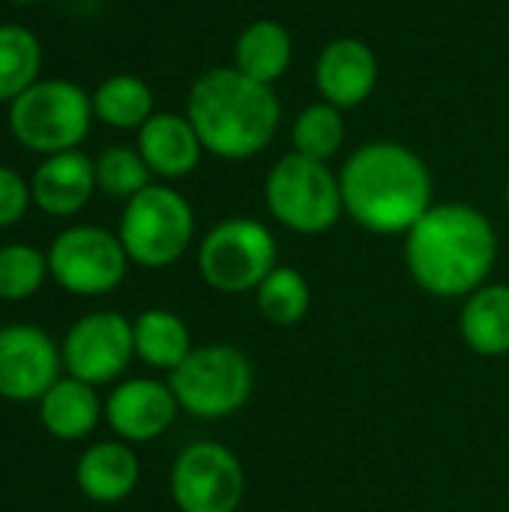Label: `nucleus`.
I'll list each match as a JSON object with an SVG mask.
<instances>
[{"label": "nucleus", "instance_id": "nucleus-2", "mask_svg": "<svg viewBox=\"0 0 509 512\" xmlns=\"http://www.w3.org/2000/svg\"><path fill=\"white\" fill-rule=\"evenodd\" d=\"M345 213L372 234H408L435 204L432 171L399 141H369L357 147L342 171Z\"/></svg>", "mask_w": 509, "mask_h": 512}, {"label": "nucleus", "instance_id": "nucleus-6", "mask_svg": "<svg viewBox=\"0 0 509 512\" xmlns=\"http://www.w3.org/2000/svg\"><path fill=\"white\" fill-rule=\"evenodd\" d=\"M117 237L132 264L147 270L171 267L195 237V210L171 186L150 183L126 201Z\"/></svg>", "mask_w": 509, "mask_h": 512}, {"label": "nucleus", "instance_id": "nucleus-4", "mask_svg": "<svg viewBox=\"0 0 509 512\" xmlns=\"http://www.w3.org/2000/svg\"><path fill=\"white\" fill-rule=\"evenodd\" d=\"M93 120L90 93L66 78H39L9 105L6 114L12 138L39 156L78 150Z\"/></svg>", "mask_w": 509, "mask_h": 512}, {"label": "nucleus", "instance_id": "nucleus-11", "mask_svg": "<svg viewBox=\"0 0 509 512\" xmlns=\"http://www.w3.org/2000/svg\"><path fill=\"white\" fill-rule=\"evenodd\" d=\"M63 366L84 384H108L126 372L135 357L132 321L120 312H90L78 318L63 339Z\"/></svg>", "mask_w": 509, "mask_h": 512}, {"label": "nucleus", "instance_id": "nucleus-28", "mask_svg": "<svg viewBox=\"0 0 509 512\" xmlns=\"http://www.w3.org/2000/svg\"><path fill=\"white\" fill-rule=\"evenodd\" d=\"M30 204V183L9 165H0V228L21 222Z\"/></svg>", "mask_w": 509, "mask_h": 512}, {"label": "nucleus", "instance_id": "nucleus-26", "mask_svg": "<svg viewBox=\"0 0 509 512\" xmlns=\"http://www.w3.org/2000/svg\"><path fill=\"white\" fill-rule=\"evenodd\" d=\"M93 165H96V189L111 198H123V201H129L141 189H147L150 177H153L147 162L141 159L138 147H123V144L102 150L93 159Z\"/></svg>", "mask_w": 509, "mask_h": 512}, {"label": "nucleus", "instance_id": "nucleus-21", "mask_svg": "<svg viewBox=\"0 0 509 512\" xmlns=\"http://www.w3.org/2000/svg\"><path fill=\"white\" fill-rule=\"evenodd\" d=\"M135 357L153 369L174 372L192 354V336L180 315L168 309H147L132 321Z\"/></svg>", "mask_w": 509, "mask_h": 512}, {"label": "nucleus", "instance_id": "nucleus-8", "mask_svg": "<svg viewBox=\"0 0 509 512\" xmlns=\"http://www.w3.org/2000/svg\"><path fill=\"white\" fill-rule=\"evenodd\" d=\"M276 255V237L264 222L234 216L207 231L198 246V270L213 291L246 294L279 267Z\"/></svg>", "mask_w": 509, "mask_h": 512}, {"label": "nucleus", "instance_id": "nucleus-15", "mask_svg": "<svg viewBox=\"0 0 509 512\" xmlns=\"http://www.w3.org/2000/svg\"><path fill=\"white\" fill-rule=\"evenodd\" d=\"M96 192V165L81 150L42 156L30 177V198L48 216H75Z\"/></svg>", "mask_w": 509, "mask_h": 512}, {"label": "nucleus", "instance_id": "nucleus-19", "mask_svg": "<svg viewBox=\"0 0 509 512\" xmlns=\"http://www.w3.org/2000/svg\"><path fill=\"white\" fill-rule=\"evenodd\" d=\"M102 417L99 396L93 384L78 378H60L42 399H39V420L48 435L60 441H81L87 438Z\"/></svg>", "mask_w": 509, "mask_h": 512}, {"label": "nucleus", "instance_id": "nucleus-23", "mask_svg": "<svg viewBox=\"0 0 509 512\" xmlns=\"http://www.w3.org/2000/svg\"><path fill=\"white\" fill-rule=\"evenodd\" d=\"M42 42L24 24H0V105H12L39 81Z\"/></svg>", "mask_w": 509, "mask_h": 512}, {"label": "nucleus", "instance_id": "nucleus-9", "mask_svg": "<svg viewBox=\"0 0 509 512\" xmlns=\"http://www.w3.org/2000/svg\"><path fill=\"white\" fill-rule=\"evenodd\" d=\"M129 267L117 234L99 225H75L54 237L48 249V276L69 294L99 297L114 291Z\"/></svg>", "mask_w": 509, "mask_h": 512}, {"label": "nucleus", "instance_id": "nucleus-20", "mask_svg": "<svg viewBox=\"0 0 509 512\" xmlns=\"http://www.w3.org/2000/svg\"><path fill=\"white\" fill-rule=\"evenodd\" d=\"M459 330L480 357L509 354V285H483L465 297Z\"/></svg>", "mask_w": 509, "mask_h": 512}, {"label": "nucleus", "instance_id": "nucleus-22", "mask_svg": "<svg viewBox=\"0 0 509 512\" xmlns=\"http://www.w3.org/2000/svg\"><path fill=\"white\" fill-rule=\"evenodd\" d=\"M90 102H93V117L111 129H135L138 132L156 114L150 84L129 72L105 78L90 93Z\"/></svg>", "mask_w": 509, "mask_h": 512}, {"label": "nucleus", "instance_id": "nucleus-5", "mask_svg": "<svg viewBox=\"0 0 509 512\" xmlns=\"http://www.w3.org/2000/svg\"><path fill=\"white\" fill-rule=\"evenodd\" d=\"M264 198L279 225L306 237L327 234L345 213L339 174L327 162L294 150L270 168Z\"/></svg>", "mask_w": 509, "mask_h": 512}, {"label": "nucleus", "instance_id": "nucleus-12", "mask_svg": "<svg viewBox=\"0 0 509 512\" xmlns=\"http://www.w3.org/2000/svg\"><path fill=\"white\" fill-rule=\"evenodd\" d=\"M60 366L63 354L45 330L0 327V399L39 402L60 381Z\"/></svg>", "mask_w": 509, "mask_h": 512}, {"label": "nucleus", "instance_id": "nucleus-7", "mask_svg": "<svg viewBox=\"0 0 509 512\" xmlns=\"http://www.w3.org/2000/svg\"><path fill=\"white\" fill-rule=\"evenodd\" d=\"M168 387L183 411L201 420H222L237 414L252 390L255 369L234 345H201L168 372Z\"/></svg>", "mask_w": 509, "mask_h": 512}, {"label": "nucleus", "instance_id": "nucleus-14", "mask_svg": "<svg viewBox=\"0 0 509 512\" xmlns=\"http://www.w3.org/2000/svg\"><path fill=\"white\" fill-rule=\"evenodd\" d=\"M315 84L324 102L339 111L363 105L378 87V57L357 36L330 39L315 63Z\"/></svg>", "mask_w": 509, "mask_h": 512}, {"label": "nucleus", "instance_id": "nucleus-10", "mask_svg": "<svg viewBox=\"0 0 509 512\" xmlns=\"http://www.w3.org/2000/svg\"><path fill=\"white\" fill-rule=\"evenodd\" d=\"M243 495V465L216 441L189 444L171 468V498L180 512H237Z\"/></svg>", "mask_w": 509, "mask_h": 512}, {"label": "nucleus", "instance_id": "nucleus-29", "mask_svg": "<svg viewBox=\"0 0 509 512\" xmlns=\"http://www.w3.org/2000/svg\"><path fill=\"white\" fill-rule=\"evenodd\" d=\"M507 207H509V180H507Z\"/></svg>", "mask_w": 509, "mask_h": 512}, {"label": "nucleus", "instance_id": "nucleus-17", "mask_svg": "<svg viewBox=\"0 0 509 512\" xmlns=\"http://www.w3.org/2000/svg\"><path fill=\"white\" fill-rule=\"evenodd\" d=\"M138 456L126 441H99L84 450L75 468L78 489L96 504H117L138 486Z\"/></svg>", "mask_w": 509, "mask_h": 512}, {"label": "nucleus", "instance_id": "nucleus-27", "mask_svg": "<svg viewBox=\"0 0 509 512\" xmlns=\"http://www.w3.org/2000/svg\"><path fill=\"white\" fill-rule=\"evenodd\" d=\"M48 276V255L27 243L0 246V300H27L33 297Z\"/></svg>", "mask_w": 509, "mask_h": 512}, {"label": "nucleus", "instance_id": "nucleus-18", "mask_svg": "<svg viewBox=\"0 0 509 512\" xmlns=\"http://www.w3.org/2000/svg\"><path fill=\"white\" fill-rule=\"evenodd\" d=\"M291 60H294V39L288 27L273 18L252 21L249 27L240 30L234 42V69L270 87L288 72Z\"/></svg>", "mask_w": 509, "mask_h": 512}, {"label": "nucleus", "instance_id": "nucleus-16", "mask_svg": "<svg viewBox=\"0 0 509 512\" xmlns=\"http://www.w3.org/2000/svg\"><path fill=\"white\" fill-rule=\"evenodd\" d=\"M135 147H138L141 159L147 162L150 174H156L162 180L189 177L204 156V144H201L195 126L189 123V117L174 114V111H156L138 129Z\"/></svg>", "mask_w": 509, "mask_h": 512}, {"label": "nucleus", "instance_id": "nucleus-24", "mask_svg": "<svg viewBox=\"0 0 509 512\" xmlns=\"http://www.w3.org/2000/svg\"><path fill=\"white\" fill-rule=\"evenodd\" d=\"M255 306L261 318L273 327H294L309 315L312 291L300 270L294 267H276L258 288H255Z\"/></svg>", "mask_w": 509, "mask_h": 512}, {"label": "nucleus", "instance_id": "nucleus-13", "mask_svg": "<svg viewBox=\"0 0 509 512\" xmlns=\"http://www.w3.org/2000/svg\"><path fill=\"white\" fill-rule=\"evenodd\" d=\"M177 399L168 384L153 378H132L114 387L105 402V420L120 441L144 444L171 429L177 420Z\"/></svg>", "mask_w": 509, "mask_h": 512}, {"label": "nucleus", "instance_id": "nucleus-25", "mask_svg": "<svg viewBox=\"0 0 509 512\" xmlns=\"http://www.w3.org/2000/svg\"><path fill=\"white\" fill-rule=\"evenodd\" d=\"M291 144L294 153L318 159V162H330L342 144H345V117L336 105L330 102H312L306 105L291 126Z\"/></svg>", "mask_w": 509, "mask_h": 512}, {"label": "nucleus", "instance_id": "nucleus-3", "mask_svg": "<svg viewBox=\"0 0 509 512\" xmlns=\"http://www.w3.org/2000/svg\"><path fill=\"white\" fill-rule=\"evenodd\" d=\"M186 117L204 153L228 162L252 159L276 138L282 105L270 84L234 66H213L195 78L186 96Z\"/></svg>", "mask_w": 509, "mask_h": 512}, {"label": "nucleus", "instance_id": "nucleus-1", "mask_svg": "<svg viewBox=\"0 0 509 512\" xmlns=\"http://www.w3.org/2000/svg\"><path fill=\"white\" fill-rule=\"evenodd\" d=\"M498 258V237L483 210L462 201L432 204L405 234V264L417 288L432 297H471L486 285Z\"/></svg>", "mask_w": 509, "mask_h": 512}]
</instances>
